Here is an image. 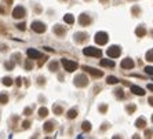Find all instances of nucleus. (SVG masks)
I'll list each match as a JSON object with an SVG mask.
<instances>
[{
    "mask_svg": "<svg viewBox=\"0 0 153 139\" xmlns=\"http://www.w3.org/2000/svg\"><path fill=\"white\" fill-rule=\"evenodd\" d=\"M58 66H59V63L57 61H52V62H50V65H48V69H50L51 72H57Z\"/></svg>",
    "mask_w": 153,
    "mask_h": 139,
    "instance_id": "20",
    "label": "nucleus"
},
{
    "mask_svg": "<svg viewBox=\"0 0 153 139\" xmlns=\"http://www.w3.org/2000/svg\"><path fill=\"white\" fill-rule=\"evenodd\" d=\"M3 2H6L7 4H11V3H13V0H3Z\"/></svg>",
    "mask_w": 153,
    "mask_h": 139,
    "instance_id": "46",
    "label": "nucleus"
},
{
    "mask_svg": "<svg viewBox=\"0 0 153 139\" xmlns=\"http://www.w3.org/2000/svg\"><path fill=\"white\" fill-rule=\"evenodd\" d=\"M108 127H109V124H108V123H103V125L101 127V130H102V131H105V130L108 128Z\"/></svg>",
    "mask_w": 153,
    "mask_h": 139,
    "instance_id": "43",
    "label": "nucleus"
},
{
    "mask_svg": "<svg viewBox=\"0 0 153 139\" xmlns=\"http://www.w3.org/2000/svg\"><path fill=\"white\" fill-rule=\"evenodd\" d=\"M120 52H121V48L119 46H111L108 48V51H106L109 58H117L120 55Z\"/></svg>",
    "mask_w": 153,
    "mask_h": 139,
    "instance_id": "5",
    "label": "nucleus"
},
{
    "mask_svg": "<svg viewBox=\"0 0 153 139\" xmlns=\"http://www.w3.org/2000/svg\"><path fill=\"white\" fill-rule=\"evenodd\" d=\"M82 69H83L84 72H87V73L93 75L94 77H102V76H103V72H102V70L94 69V68H91V66H85V65H83V66H82Z\"/></svg>",
    "mask_w": 153,
    "mask_h": 139,
    "instance_id": "6",
    "label": "nucleus"
},
{
    "mask_svg": "<svg viewBox=\"0 0 153 139\" xmlns=\"http://www.w3.org/2000/svg\"><path fill=\"white\" fill-rule=\"evenodd\" d=\"M126 109H127V112L130 113V114H132L134 112H135L137 106H135V105H127V107H126Z\"/></svg>",
    "mask_w": 153,
    "mask_h": 139,
    "instance_id": "32",
    "label": "nucleus"
},
{
    "mask_svg": "<svg viewBox=\"0 0 153 139\" xmlns=\"http://www.w3.org/2000/svg\"><path fill=\"white\" fill-rule=\"evenodd\" d=\"M48 116V109H46V107H40L39 109V117H47Z\"/></svg>",
    "mask_w": 153,
    "mask_h": 139,
    "instance_id": "22",
    "label": "nucleus"
},
{
    "mask_svg": "<svg viewBox=\"0 0 153 139\" xmlns=\"http://www.w3.org/2000/svg\"><path fill=\"white\" fill-rule=\"evenodd\" d=\"M73 83H75L76 87H85L88 84V78H87L85 75H77L75 77V81Z\"/></svg>",
    "mask_w": 153,
    "mask_h": 139,
    "instance_id": "4",
    "label": "nucleus"
},
{
    "mask_svg": "<svg viewBox=\"0 0 153 139\" xmlns=\"http://www.w3.org/2000/svg\"><path fill=\"white\" fill-rule=\"evenodd\" d=\"M14 61L11 59V61H8V62H4V68L7 69V70H13V68H14Z\"/></svg>",
    "mask_w": 153,
    "mask_h": 139,
    "instance_id": "26",
    "label": "nucleus"
},
{
    "mask_svg": "<svg viewBox=\"0 0 153 139\" xmlns=\"http://www.w3.org/2000/svg\"><path fill=\"white\" fill-rule=\"evenodd\" d=\"M94 40H95V43L98 46H105L108 43V40H109V36H108L106 32H97Z\"/></svg>",
    "mask_w": 153,
    "mask_h": 139,
    "instance_id": "2",
    "label": "nucleus"
},
{
    "mask_svg": "<svg viewBox=\"0 0 153 139\" xmlns=\"http://www.w3.org/2000/svg\"><path fill=\"white\" fill-rule=\"evenodd\" d=\"M106 109H108L106 105H101V106H99V112H101V113H106Z\"/></svg>",
    "mask_w": 153,
    "mask_h": 139,
    "instance_id": "41",
    "label": "nucleus"
},
{
    "mask_svg": "<svg viewBox=\"0 0 153 139\" xmlns=\"http://www.w3.org/2000/svg\"><path fill=\"white\" fill-rule=\"evenodd\" d=\"M152 123H153V116H152Z\"/></svg>",
    "mask_w": 153,
    "mask_h": 139,
    "instance_id": "49",
    "label": "nucleus"
},
{
    "mask_svg": "<svg viewBox=\"0 0 153 139\" xmlns=\"http://www.w3.org/2000/svg\"><path fill=\"white\" fill-rule=\"evenodd\" d=\"M87 39H88V34L84 33V32H77L75 34V41L76 43H84Z\"/></svg>",
    "mask_w": 153,
    "mask_h": 139,
    "instance_id": "11",
    "label": "nucleus"
},
{
    "mask_svg": "<svg viewBox=\"0 0 153 139\" xmlns=\"http://www.w3.org/2000/svg\"><path fill=\"white\" fill-rule=\"evenodd\" d=\"M152 135H153V130H146L145 131V136L146 138H152Z\"/></svg>",
    "mask_w": 153,
    "mask_h": 139,
    "instance_id": "37",
    "label": "nucleus"
},
{
    "mask_svg": "<svg viewBox=\"0 0 153 139\" xmlns=\"http://www.w3.org/2000/svg\"><path fill=\"white\" fill-rule=\"evenodd\" d=\"M64 21L68 23V25H72L73 22H75V17H73L72 14H65V17H64Z\"/></svg>",
    "mask_w": 153,
    "mask_h": 139,
    "instance_id": "19",
    "label": "nucleus"
},
{
    "mask_svg": "<svg viewBox=\"0 0 153 139\" xmlns=\"http://www.w3.org/2000/svg\"><path fill=\"white\" fill-rule=\"evenodd\" d=\"M37 83L40 84V86H44V84H46V78L43 77V76H40V77L37 78Z\"/></svg>",
    "mask_w": 153,
    "mask_h": 139,
    "instance_id": "35",
    "label": "nucleus"
},
{
    "mask_svg": "<svg viewBox=\"0 0 153 139\" xmlns=\"http://www.w3.org/2000/svg\"><path fill=\"white\" fill-rule=\"evenodd\" d=\"M32 31L36 33H43V32H46V25L40 21H35L32 22Z\"/></svg>",
    "mask_w": 153,
    "mask_h": 139,
    "instance_id": "8",
    "label": "nucleus"
},
{
    "mask_svg": "<svg viewBox=\"0 0 153 139\" xmlns=\"http://www.w3.org/2000/svg\"><path fill=\"white\" fill-rule=\"evenodd\" d=\"M148 90H150V91L153 92V84H148Z\"/></svg>",
    "mask_w": 153,
    "mask_h": 139,
    "instance_id": "45",
    "label": "nucleus"
},
{
    "mask_svg": "<svg viewBox=\"0 0 153 139\" xmlns=\"http://www.w3.org/2000/svg\"><path fill=\"white\" fill-rule=\"evenodd\" d=\"M83 54L87 57H98V58L102 57V51L97 47H85L83 50Z\"/></svg>",
    "mask_w": 153,
    "mask_h": 139,
    "instance_id": "1",
    "label": "nucleus"
},
{
    "mask_svg": "<svg viewBox=\"0 0 153 139\" xmlns=\"http://www.w3.org/2000/svg\"><path fill=\"white\" fill-rule=\"evenodd\" d=\"M145 72H146L148 75L153 76V66H146V68H145Z\"/></svg>",
    "mask_w": 153,
    "mask_h": 139,
    "instance_id": "34",
    "label": "nucleus"
},
{
    "mask_svg": "<svg viewBox=\"0 0 153 139\" xmlns=\"http://www.w3.org/2000/svg\"><path fill=\"white\" fill-rule=\"evenodd\" d=\"M99 2H101V3H108L109 0H99Z\"/></svg>",
    "mask_w": 153,
    "mask_h": 139,
    "instance_id": "48",
    "label": "nucleus"
},
{
    "mask_svg": "<svg viewBox=\"0 0 153 139\" xmlns=\"http://www.w3.org/2000/svg\"><path fill=\"white\" fill-rule=\"evenodd\" d=\"M26 14L25 8L22 7V6H17V7L13 10V17L15 18V19H21V18H23Z\"/></svg>",
    "mask_w": 153,
    "mask_h": 139,
    "instance_id": "7",
    "label": "nucleus"
},
{
    "mask_svg": "<svg viewBox=\"0 0 153 139\" xmlns=\"http://www.w3.org/2000/svg\"><path fill=\"white\" fill-rule=\"evenodd\" d=\"M17 28L18 29H20V31H25V29H26V26H25V23H23V22H21V23H18V25H17Z\"/></svg>",
    "mask_w": 153,
    "mask_h": 139,
    "instance_id": "36",
    "label": "nucleus"
},
{
    "mask_svg": "<svg viewBox=\"0 0 153 139\" xmlns=\"http://www.w3.org/2000/svg\"><path fill=\"white\" fill-rule=\"evenodd\" d=\"M23 114H25V116H30V114H32V109H30V107H26L25 110H23Z\"/></svg>",
    "mask_w": 153,
    "mask_h": 139,
    "instance_id": "39",
    "label": "nucleus"
},
{
    "mask_svg": "<svg viewBox=\"0 0 153 139\" xmlns=\"http://www.w3.org/2000/svg\"><path fill=\"white\" fill-rule=\"evenodd\" d=\"M26 54H28V57H29L30 59H39V58L41 57V54H40L37 50H35V48H29V50L26 51Z\"/></svg>",
    "mask_w": 153,
    "mask_h": 139,
    "instance_id": "12",
    "label": "nucleus"
},
{
    "mask_svg": "<svg viewBox=\"0 0 153 139\" xmlns=\"http://www.w3.org/2000/svg\"><path fill=\"white\" fill-rule=\"evenodd\" d=\"M3 84L6 87H10V86H13V78H10V77H3Z\"/></svg>",
    "mask_w": 153,
    "mask_h": 139,
    "instance_id": "25",
    "label": "nucleus"
},
{
    "mask_svg": "<svg viewBox=\"0 0 153 139\" xmlns=\"http://www.w3.org/2000/svg\"><path fill=\"white\" fill-rule=\"evenodd\" d=\"M99 65L101 66H105V68H114V62L113 61H109V59H101Z\"/></svg>",
    "mask_w": 153,
    "mask_h": 139,
    "instance_id": "17",
    "label": "nucleus"
},
{
    "mask_svg": "<svg viewBox=\"0 0 153 139\" xmlns=\"http://www.w3.org/2000/svg\"><path fill=\"white\" fill-rule=\"evenodd\" d=\"M145 58H146V61H149V62H153V50H149L148 52H146Z\"/></svg>",
    "mask_w": 153,
    "mask_h": 139,
    "instance_id": "29",
    "label": "nucleus"
},
{
    "mask_svg": "<svg viewBox=\"0 0 153 139\" xmlns=\"http://www.w3.org/2000/svg\"><path fill=\"white\" fill-rule=\"evenodd\" d=\"M54 125H55V123H54V121H46L44 125H43V128H44L46 132H51L54 130Z\"/></svg>",
    "mask_w": 153,
    "mask_h": 139,
    "instance_id": "16",
    "label": "nucleus"
},
{
    "mask_svg": "<svg viewBox=\"0 0 153 139\" xmlns=\"http://www.w3.org/2000/svg\"><path fill=\"white\" fill-rule=\"evenodd\" d=\"M148 102H149V105H150V106H153V96H150V98L148 99Z\"/></svg>",
    "mask_w": 153,
    "mask_h": 139,
    "instance_id": "44",
    "label": "nucleus"
},
{
    "mask_svg": "<svg viewBox=\"0 0 153 139\" xmlns=\"http://www.w3.org/2000/svg\"><path fill=\"white\" fill-rule=\"evenodd\" d=\"M130 91L132 94H135V95H139V96H144L145 95V90L138 87V86H130Z\"/></svg>",
    "mask_w": 153,
    "mask_h": 139,
    "instance_id": "13",
    "label": "nucleus"
},
{
    "mask_svg": "<svg viewBox=\"0 0 153 139\" xmlns=\"http://www.w3.org/2000/svg\"><path fill=\"white\" fill-rule=\"evenodd\" d=\"M106 83H108V84H117V83H119V78L114 77V76H109V77L106 78Z\"/></svg>",
    "mask_w": 153,
    "mask_h": 139,
    "instance_id": "24",
    "label": "nucleus"
},
{
    "mask_svg": "<svg viewBox=\"0 0 153 139\" xmlns=\"http://www.w3.org/2000/svg\"><path fill=\"white\" fill-rule=\"evenodd\" d=\"M150 33H152V36H153V31H152V32H150Z\"/></svg>",
    "mask_w": 153,
    "mask_h": 139,
    "instance_id": "50",
    "label": "nucleus"
},
{
    "mask_svg": "<svg viewBox=\"0 0 153 139\" xmlns=\"http://www.w3.org/2000/svg\"><path fill=\"white\" fill-rule=\"evenodd\" d=\"M66 116H68V118H76L77 117V110H76V109H70V110L68 112V113H66Z\"/></svg>",
    "mask_w": 153,
    "mask_h": 139,
    "instance_id": "21",
    "label": "nucleus"
},
{
    "mask_svg": "<svg viewBox=\"0 0 153 139\" xmlns=\"http://www.w3.org/2000/svg\"><path fill=\"white\" fill-rule=\"evenodd\" d=\"M0 13H2V14H4V13H6V10H4L3 7H0Z\"/></svg>",
    "mask_w": 153,
    "mask_h": 139,
    "instance_id": "47",
    "label": "nucleus"
},
{
    "mask_svg": "<svg viewBox=\"0 0 153 139\" xmlns=\"http://www.w3.org/2000/svg\"><path fill=\"white\" fill-rule=\"evenodd\" d=\"M82 128H83V131H85V132H88V131L91 130V124H90L88 121H84V123L82 124Z\"/></svg>",
    "mask_w": 153,
    "mask_h": 139,
    "instance_id": "30",
    "label": "nucleus"
},
{
    "mask_svg": "<svg viewBox=\"0 0 153 139\" xmlns=\"http://www.w3.org/2000/svg\"><path fill=\"white\" fill-rule=\"evenodd\" d=\"M135 34L138 36V37H144V36L146 34V28H145V26H142V25L138 26V28L135 29Z\"/></svg>",
    "mask_w": 153,
    "mask_h": 139,
    "instance_id": "15",
    "label": "nucleus"
},
{
    "mask_svg": "<svg viewBox=\"0 0 153 139\" xmlns=\"http://www.w3.org/2000/svg\"><path fill=\"white\" fill-rule=\"evenodd\" d=\"M134 65H135V63H134V61L131 58H124L123 61H121V63H120V66L123 69H132Z\"/></svg>",
    "mask_w": 153,
    "mask_h": 139,
    "instance_id": "10",
    "label": "nucleus"
},
{
    "mask_svg": "<svg viewBox=\"0 0 153 139\" xmlns=\"http://www.w3.org/2000/svg\"><path fill=\"white\" fill-rule=\"evenodd\" d=\"M7 102H8V95L4 94V92H2V94H0V103H2V105H6Z\"/></svg>",
    "mask_w": 153,
    "mask_h": 139,
    "instance_id": "23",
    "label": "nucleus"
},
{
    "mask_svg": "<svg viewBox=\"0 0 153 139\" xmlns=\"http://www.w3.org/2000/svg\"><path fill=\"white\" fill-rule=\"evenodd\" d=\"M79 23L82 26H88L91 23V18L87 14H80V17H79Z\"/></svg>",
    "mask_w": 153,
    "mask_h": 139,
    "instance_id": "9",
    "label": "nucleus"
},
{
    "mask_svg": "<svg viewBox=\"0 0 153 139\" xmlns=\"http://www.w3.org/2000/svg\"><path fill=\"white\" fill-rule=\"evenodd\" d=\"M15 84H17L18 87H21V86H22V78H21V77H17V78H15Z\"/></svg>",
    "mask_w": 153,
    "mask_h": 139,
    "instance_id": "40",
    "label": "nucleus"
},
{
    "mask_svg": "<svg viewBox=\"0 0 153 139\" xmlns=\"http://www.w3.org/2000/svg\"><path fill=\"white\" fill-rule=\"evenodd\" d=\"M114 91H116V96H117V98H123L124 96V92H123L121 88H117V90H114Z\"/></svg>",
    "mask_w": 153,
    "mask_h": 139,
    "instance_id": "33",
    "label": "nucleus"
},
{
    "mask_svg": "<svg viewBox=\"0 0 153 139\" xmlns=\"http://www.w3.org/2000/svg\"><path fill=\"white\" fill-rule=\"evenodd\" d=\"M29 127H30V123L28 121V120H26V121H23V123H22V128H23V130H28Z\"/></svg>",
    "mask_w": 153,
    "mask_h": 139,
    "instance_id": "38",
    "label": "nucleus"
},
{
    "mask_svg": "<svg viewBox=\"0 0 153 139\" xmlns=\"http://www.w3.org/2000/svg\"><path fill=\"white\" fill-rule=\"evenodd\" d=\"M139 13H141V8L138 7V6H134V7L131 8V14H132V15L137 17V15H139Z\"/></svg>",
    "mask_w": 153,
    "mask_h": 139,
    "instance_id": "31",
    "label": "nucleus"
},
{
    "mask_svg": "<svg viewBox=\"0 0 153 139\" xmlns=\"http://www.w3.org/2000/svg\"><path fill=\"white\" fill-rule=\"evenodd\" d=\"M0 51H7V46H4V44H0Z\"/></svg>",
    "mask_w": 153,
    "mask_h": 139,
    "instance_id": "42",
    "label": "nucleus"
},
{
    "mask_svg": "<svg viewBox=\"0 0 153 139\" xmlns=\"http://www.w3.org/2000/svg\"><path fill=\"white\" fill-rule=\"evenodd\" d=\"M25 69L26 70H32L33 69V62H32V59H26V62H25Z\"/></svg>",
    "mask_w": 153,
    "mask_h": 139,
    "instance_id": "28",
    "label": "nucleus"
},
{
    "mask_svg": "<svg viewBox=\"0 0 153 139\" xmlns=\"http://www.w3.org/2000/svg\"><path fill=\"white\" fill-rule=\"evenodd\" d=\"M52 31H54V33H55L57 36H61V37H62V36L66 33V29H65L62 25H55Z\"/></svg>",
    "mask_w": 153,
    "mask_h": 139,
    "instance_id": "14",
    "label": "nucleus"
},
{
    "mask_svg": "<svg viewBox=\"0 0 153 139\" xmlns=\"http://www.w3.org/2000/svg\"><path fill=\"white\" fill-rule=\"evenodd\" d=\"M61 63H62L64 69H65L66 72H75V70L77 69V63L73 62V61H69V59L62 58V59H61Z\"/></svg>",
    "mask_w": 153,
    "mask_h": 139,
    "instance_id": "3",
    "label": "nucleus"
},
{
    "mask_svg": "<svg viewBox=\"0 0 153 139\" xmlns=\"http://www.w3.org/2000/svg\"><path fill=\"white\" fill-rule=\"evenodd\" d=\"M135 127H137V128H145V127H146V120L144 117H139L135 121Z\"/></svg>",
    "mask_w": 153,
    "mask_h": 139,
    "instance_id": "18",
    "label": "nucleus"
},
{
    "mask_svg": "<svg viewBox=\"0 0 153 139\" xmlns=\"http://www.w3.org/2000/svg\"><path fill=\"white\" fill-rule=\"evenodd\" d=\"M52 110H54V113H55V114H58V116H59V114H62L64 109L61 107V106H58V105H54L52 106Z\"/></svg>",
    "mask_w": 153,
    "mask_h": 139,
    "instance_id": "27",
    "label": "nucleus"
}]
</instances>
